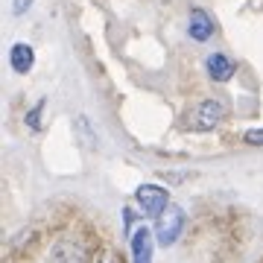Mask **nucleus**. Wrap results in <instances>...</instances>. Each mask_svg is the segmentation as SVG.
I'll use <instances>...</instances> for the list:
<instances>
[{"label":"nucleus","mask_w":263,"mask_h":263,"mask_svg":"<svg viewBox=\"0 0 263 263\" xmlns=\"http://www.w3.org/2000/svg\"><path fill=\"white\" fill-rule=\"evenodd\" d=\"M226 120V103L222 100H202L187 117V126L193 132H214Z\"/></svg>","instance_id":"1"},{"label":"nucleus","mask_w":263,"mask_h":263,"mask_svg":"<svg viewBox=\"0 0 263 263\" xmlns=\"http://www.w3.org/2000/svg\"><path fill=\"white\" fill-rule=\"evenodd\" d=\"M132 260L135 263H152V234L149 228H138L132 234Z\"/></svg>","instance_id":"6"},{"label":"nucleus","mask_w":263,"mask_h":263,"mask_svg":"<svg viewBox=\"0 0 263 263\" xmlns=\"http://www.w3.org/2000/svg\"><path fill=\"white\" fill-rule=\"evenodd\" d=\"M29 6H32V0H12V12H15V15L29 12Z\"/></svg>","instance_id":"12"},{"label":"nucleus","mask_w":263,"mask_h":263,"mask_svg":"<svg viewBox=\"0 0 263 263\" xmlns=\"http://www.w3.org/2000/svg\"><path fill=\"white\" fill-rule=\"evenodd\" d=\"M135 199H138L141 214L149 216V219H158L170 205V193L161 187V184H141L138 193H135Z\"/></svg>","instance_id":"3"},{"label":"nucleus","mask_w":263,"mask_h":263,"mask_svg":"<svg viewBox=\"0 0 263 263\" xmlns=\"http://www.w3.org/2000/svg\"><path fill=\"white\" fill-rule=\"evenodd\" d=\"M94 263H123V257L114 252L111 246H103V249L94 254Z\"/></svg>","instance_id":"10"},{"label":"nucleus","mask_w":263,"mask_h":263,"mask_svg":"<svg viewBox=\"0 0 263 263\" xmlns=\"http://www.w3.org/2000/svg\"><path fill=\"white\" fill-rule=\"evenodd\" d=\"M181 231H184V211H181L179 205H173V202H170L167 211L158 216L155 240H158V246H173L181 237Z\"/></svg>","instance_id":"2"},{"label":"nucleus","mask_w":263,"mask_h":263,"mask_svg":"<svg viewBox=\"0 0 263 263\" xmlns=\"http://www.w3.org/2000/svg\"><path fill=\"white\" fill-rule=\"evenodd\" d=\"M246 143H252V146H263V129H249V132H246Z\"/></svg>","instance_id":"11"},{"label":"nucleus","mask_w":263,"mask_h":263,"mask_svg":"<svg viewBox=\"0 0 263 263\" xmlns=\"http://www.w3.org/2000/svg\"><path fill=\"white\" fill-rule=\"evenodd\" d=\"M205 70L214 82H228V79L234 76L237 65L226 56V53H211V56L205 59Z\"/></svg>","instance_id":"4"},{"label":"nucleus","mask_w":263,"mask_h":263,"mask_svg":"<svg viewBox=\"0 0 263 263\" xmlns=\"http://www.w3.org/2000/svg\"><path fill=\"white\" fill-rule=\"evenodd\" d=\"M73 126H76V132H79V138L85 141V146H94V141H91V123H88V117H85V114H79V117H76Z\"/></svg>","instance_id":"9"},{"label":"nucleus","mask_w":263,"mask_h":263,"mask_svg":"<svg viewBox=\"0 0 263 263\" xmlns=\"http://www.w3.org/2000/svg\"><path fill=\"white\" fill-rule=\"evenodd\" d=\"M44 105H47V100H38V103L27 111V117H24V120H27V129H29V132H38V129H41V114H44Z\"/></svg>","instance_id":"8"},{"label":"nucleus","mask_w":263,"mask_h":263,"mask_svg":"<svg viewBox=\"0 0 263 263\" xmlns=\"http://www.w3.org/2000/svg\"><path fill=\"white\" fill-rule=\"evenodd\" d=\"M9 65L15 73H29L32 65H35V50L29 47V44H15L9 50Z\"/></svg>","instance_id":"7"},{"label":"nucleus","mask_w":263,"mask_h":263,"mask_svg":"<svg viewBox=\"0 0 263 263\" xmlns=\"http://www.w3.org/2000/svg\"><path fill=\"white\" fill-rule=\"evenodd\" d=\"M187 32L193 41H208L214 35V21L205 9H193L190 12V24H187Z\"/></svg>","instance_id":"5"}]
</instances>
